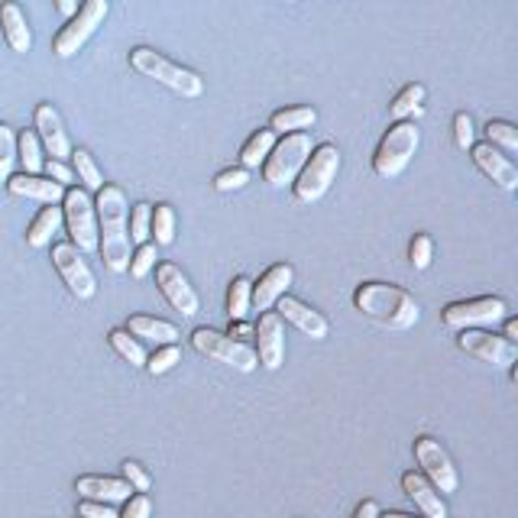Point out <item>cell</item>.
Wrapping results in <instances>:
<instances>
[{
  "instance_id": "c3c4849f",
  "label": "cell",
  "mask_w": 518,
  "mask_h": 518,
  "mask_svg": "<svg viewBox=\"0 0 518 518\" xmlns=\"http://www.w3.org/2000/svg\"><path fill=\"white\" fill-rule=\"evenodd\" d=\"M503 341L515 344L518 347V321L515 318H505V334H503Z\"/></svg>"
},
{
  "instance_id": "7402d4cb",
  "label": "cell",
  "mask_w": 518,
  "mask_h": 518,
  "mask_svg": "<svg viewBox=\"0 0 518 518\" xmlns=\"http://www.w3.org/2000/svg\"><path fill=\"white\" fill-rule=\"evenodd\" d=\"M7 188L16 198H33L45 207H59L62 198H65V188L49 182L45 175H10Z\"/></svg>"
},
{
  "instance_id": "277c9868",
  "label": "cell",
  "mask_w": 518,
  "mask_h": 518,
  "mask_svg": "<svg viewBox=\"0 0 518 518\" xmlns=\"http://www.w3.org/2000/svg\"><path fill=\"white\" fill-rule=\"evenodd\" d=\"M418 143H422V134H418L414 120L393 124L376 146L373 172H376L379 178H399L402 172L408 169V163H412V155L418 153Z\"/></svg>"
},
{
  "instance_id": "6da1fadb",
  "label": "cell",
  "mask_w": 518,
  "mask_h": 518,
  "mask_svg": "<svg viewBox=\"0 0 518 518\" xmlns=\"http://www.w3.org/2000/svg\"><path fill=\"white\" fill-rule=\"evenodd\" d=\"M95 214H97V253H101V263L111 273H126L130 269V256H134V246H130V234H126L130 207H126L124 188L104 185L95 198Z\"/></svg>"
},
{
  "instance_id": "d4e9b609",
  "label": "cell",
  "mask_w": 518,
  "mask_h": 518,
  "mask_svg": "<svg viewBox=\"0 0 518 518\" xmlns=\"http://www.w3.org/2000/svg\"><path fill=\"white\" fill-rule=\"evenodd\" d=\"M318 124V111L314 107H285V111H275L269 120V130L273 134H304L311 126Z\"/></svg>"
},
{
  "instance_id": "74e56055",
  "label": "cell",
  "mask_w": 518,
  "mask_h": 518,
  "mask_svg": "<svg viewBox=\"0 0 518 518\" xmlns=\"http://www.w3.org/2000/svg\"><path fill=\"white\" fill-rule=\"evenodd\" d=\"M431 259H434V240L428 237V234H414L412 246H408V263H412V269H428Z\"/></svg>"
},
{
  "instance_id": "bcb514c9",
  "label": "cell",
  "mask_w": 518,
  "mask_h": 518,
  "mask_svg": "<svg viewBox=\"0 0 518 518\" xmlns=\"http://www.w3.org/2000/svg\"><path fill=\"white\" fill-rule=\"evenodd\" d=\"M253 324H246V321H230V331H227V337L230 341H237V344H250L253 341Z\"/></svg>"
},
{
  "instance_id": "9c48e42d",
  "label": "cell",
  "mask_w": 518,
  "mask_h": 518,
  "mask_svg": "<svg viewBox=\"0 0 518 518\" xmlns=\"http://www.w3.org/2000/svg\"><path fill=\"white\" fill-rule=\"evenodd\" d=\"M107 10H111L107 0H85L82 7H78V14H75L72 20L55 33V39H52V52H55L59 59H72L75 52L82 49V45L97 33V26L104 23Z\"/></svg>"
},
{
  "instance_id": "ab89813d",
  "label": "cell",
  "mask_w": 518,
  "mask_h": 518,
  "mask_svg": "<svg viewBox=\"0 0 518 518\" xmlns=\"http://www.w3.org/2000/svg\"><path fill=\"white\" fill-rule=\"evenodd\" d=\"M120 470H124V483L134 489V493L146 496L149 489H153V476H149L146 466H140L136 460H124V466H120Z\"/></svg>"
},
{
  "instance_id": "ac0fdd59",
  "label": "cell",
  "mask_w": 518,
  "mask_h": 518,
  "mask_svg": "<svg viewBox=\"0 0 518 518\" xmlns=\"http://www.w3.org/2000/svg\"><path fill=\"white\" fill-rule=\"evenodd\" d=\"M275 308H279L275 314H279L282 321L295 324L304 337H311V341H324L327 334H331V324H327L324 314H321V311H314V308H308V304L298 302V298L282 295L279 302H275Z\"/></svg>"
},
{
  "instance_id": "f907efd6",
  "label": "cell",
  "mask_w": 518,
  "mask_h": 518,
  "mask_svg": "<svg viewBox=\"0 0 518 518\" xmlns=\"http://www.w3.org/2000/svg\"><path fill=\"white\" fill-rule=\"evenodd\" d=\"M379 518H414L408 512H379Z\"/></svg>"
},
{
  "instance_id": "f1b7e54d",
  "label": "cell",
  "mask_w": 518,
  "mask_h": 518,
  "mask_svg": "<svg viewBox=\"0 0 518 518\" xmlns=\"http://www.w3.org/2000/svg\"><path fill=\"white\" fill-rule=\"evenodd\" d=\"M16 159L23 163V175H43V146H39L36 134L33 130H23L20 136H16Z\"/></svg>"
},
{
  "instance_id": "681fc988",
  "label": "cell",
  "mask_w": 518,
  "mask_h": 518,
  "mask_svg": "<svg viewBox=\"0 0 518 518\" xmlns=\"http://www.w3.org/2000/svg\"><path fill=\"white\" fill-rule=\"evenodd\" d=\"M78 7H82V4H75V0H59V4H55V10H59L62 16H68V20L78 14Z\"/></svg>"
},
{
  "instance_id": "e0dca14e",
  "label": "cell",
  "mask_w": 518,
  "mask_h": 518,
  "mask_svg": "<svg viewBox=\"0 0 518 518\" xmlns=\"http://www.w3.org/2000/svg\"><path fill=\"white\" fill-rule=\"evenodd\" d=\"M295 279V269L289 263H275L266 273L259 275V282H253V295H250V311H273L275 302L282 295H289V285Z\"/></svg>"
},
{
  "instance_id": "cb8c5ba5",
  "label": "cell",
  "mask_w": 518,
  "mask_h": 518,
  "mask_svg": "<svg viewBox=\"0 0 518 518\" xmlns=\"http://www.w3.org/2000/svg\"><path fill=\"white\" fill-rule=\"evenodd\" d=\"M124 331L134 334V337H146V341L159 344V347H169V344L178 341L175 324H169V321L163 318H149V314H134V318L126 321Z\"/></svg>"
},
{
  "instance_id": "7dc6e473",
  "label": "cell",
  "mask_w": 518,
  "mask_h": 518,
  "mask_svg": "<svg viewBox=\"0 0 518 518\" xmlns=\"http://www.w3.org/2000/svg\"><path fill=\"white\" fill-rule=\"evenodd\" d=\"M354 518H379V505L373 503V499H363V503L356 505Z\"/></svg>"
},
{
  "instance_id": "e575fe53",
  "label": "cell",
  "mask_w": 518,
  "mask_h": 518,
  "mask_svg": "<svg viewBox=\"0 0 518 518\" xmlns=\"http://www.w3.org/2000/svg\"><path fill=\"white\" fill-rule=\"evenodd\" d=\"M149 224H153V204L140 201L134 207V214L126 217V234H130V246L149 244Z\"/></svg>"
},
{
  "instance_id": "d590c367",
  "label": "cell",
  "mask_w": 518,
  "mask_h": 518,
  "mask_svg": "<svg viewBox=\"0 0 518 518\" xmlns=\"http://www.w3.org/2000/svg\"><path fill=\"white\" fill-rule=\"evenodd\" d=\"M16 165V134L14 126L0 124V185H7Z\"/></svg>"
},
{
  "instance_id": "7a4b0ae2",
  "label": "cell",
  "mask_w": 518,
  "mask_h": 518,
  "mask_svg": "<svg viewBox=\"0 0 518 518\" xmlns=\"http://www.w3.org/2000/svg\"><path fill=\"white\" fill-rule=\"evenodd\" d=\"M354 304L356 311H363L366 318L389 327V331H408L422 318V308H418L412 292L399 289V285H385V282H363V285H356Z\"/></svg>"
},
{
  "instance_id": "8992f818",
  "label": "cell",
  "mask_w": 518,
  "mask_h": 518,
  "mask_svg": "<svg viewBox=\"0 0 518 518\" xmlns=\"http://www.w3.org/2000/svg\"><path fill=\"white\" fill-rule=\"evenodd\" d=\"M311 153H314V146H311L308 134L282 136V140H275L273 153H269L266 163H263V178H266L273 188L292 185V182L298 178V172L304 169V163H308Z\"/></svg>"
},
{
  "instance_id": "4dcf8cb0",
  "label": "cell",
  "mask_w": 518,
  "mask_h": 518,
  "mask_svg": "<svg viewBox=\"0 0 518 518\" xmlns=\"http://www.w3.org/2000/svg\"><path fill=\"white\" fill-rule=\"evenodd\" d=\"M250 295H253V282L246 279V275H237V279L230 282V289H227L230 321H246V314H250Z\"/></svg>"
},
{
  "instance_id": "44dd1931",
  "label": "cell",
  "mask_w": 518,
  "mask_h": 518,
  "mask_svg": "<svg viewBox=\"0 0 518 518\" xmlns=\"http://www.w3.org/2000/svg\"><path fill=\"white\" fill-rule=\"evenodd\" d=\"M75 489H78V496L88 499V503H104V505L126 503L130 493H134L124 480H114V476H78Z\"/></svg>"
},
{
  "instance_id": "83f0119b",
  "label": "cell",
  "mask_w": 518,
  "mask_h": 518,
  "mask_svg": "<svg viewBox=\"0 0 518 518\" xmlns=\"http://www.w3.org/2000/svg\"><path fill=\"white\" fill-rule=\"evenodd\" d=\"M422 101H424V85H418V82L405 85V88L393 97V104H389V117H393L395 124L422 117V111H424Z\"/></svg>"
},
{
  "instance_id": "4316f807",
  "label": "cell",
  "mask_w": 518,
  "mask_h": 518,
  "mask_svg": "<svg viewBox=\"0 0 518 518\" xmlns=\"http://www.w3.org/2000/svg\"><path fill=\"white\" fill-rule=\"evenodd\" d=\"M275 140L279 136L269 130V126H263V130H256V134L250 136V140L244 143V149H240V169H259V165L266 163V155L273 153Z\"/></svg>"
},
{
  "instance_id": "5bb4252c",
  "label": "cell",
  "mask_w": 518,
  "mask_h": 518,
  "mask_svg": "<svg viewBox=\"0 0 518 518\" xmlns=\"http://www.w3.org/2000/svg\"><path fill=\"white\" fill-rule=\"evenodd\" d=\"M153 273H155V285H159L163 298L178 311V314H182V318H192V314H198V308H201L198 292L192 289L188 275L182 273L175 263H159Z\"/></svg>"
},
{
  "instance_id": "52a82bcc",
  "label": "cell",
  "mask_w": 518,
  "mask_h": 518,
  "mask_svg": "<svg viewBox=\"0 0 518 518\" xmlns=\"http://www.w3.org/2000/svg\"><path fill=\"white\" fill-rule=\"evenodd\" d=\"M505 311L509 304L496 295H483V298H463V302H451L441 311V321L451 331H483V327H493L499 321H505Z\"/></svg>"
},
{
  "instance_id": "ba28073f",
  "label": "cell",
  "mask_w": 518,
  "mask_h": 518,
  "mask_svg": "<svg viewBox=\"0 0 518 518\" xmlns=\"http://www.w3.org/2000/svg\"><path fill=\"white\" fill-rule=\"evenodd\" d=\"M62 224L72 234V246L78 253H95L97 250V214L95 201L85 188H65L62 198Z\"/></svg>"
},
{
  "instance_id": "f6af8a7d",
  "label": "cell",
  "mask_w": 518,
  "mask_h": 518,
  "mask_svg": "<svg viewBox=\"0 0 518 518\" xmlns=\"http://www.w3.org/2000/svg\"><path fill=\"white\" fill-rule=\"evenodd\" d=\"M120 512H114V505H104V503H88L85 499L82 505H78V518H117Z\"/></svg>"
},
{
  "instance_id": "3957f363",
  "label": "cell",
  "mask_w": 518,
  "mask_h": 518,
  "mask_svg": "<svg viewBox=\"0 0 518 518\" xmlns=\"http://www.w3.org/2000/svg\"><path fill=\"white\" fill-rule=\"evenodd\" d=\"M130 68L140 72L143 78H153V82L165 85V88L175 91V95H182V97L204 95V78H201L198 72L175 65L172 59H165L163 52L149 49V45H136V49L130 52Z\"/></svg>"
},
{
  "instance_id": "ee69618b",
  "label": "cell",
  "mask_w": 518,
  "mask_h": 518,
  "mask_svg": "<svg viewBox=\"0 0 518 518\" xmlns=\"http://www.w3.org/2000/svg\"><path fill=\"white\" fill-rule=\"evenodd\" d=\"M153 515V503H149V496H130L124 505V512H120L117 518H149Z\"/></svg>"
},
{
  "instance_id": "30bf717a",
  "label": "cell",
  "mask_w": 518,
  "mask_h": 518,
  "mask_svg": "<svg viewBox=\"0 0 518 518\" xmlns=\"http://www.w3.org/2000/svg\"><path fill=\"white\" fill-rule=\"evenodd\" d=\"M192 347L198 350L201 356H207V360L227 363V366H234V370L240 373H253L259 366L256 350H253L250 344L230 341L227 334L211 331V327H198V331L192 334Z\"/></svg>"
},
{
  "instance_id": "7bdbcfd3",
  "label": "cell",
  "mask_w": 518,
  "mask_h": 518,
  "mask_svg": "<svg viewBox=\"0 0 518 518\" xmlns=\"http://www.w3.org/2000/svg\"><path fill=\"white\" fill-rule=\"evenodd\" d=\"M43 172H45V178L49 182H55V185H72L75 182V172H72V165L68 163H55V159H45V165H43Z\"/></svg>"
},
{
  "instance_id": "60d3db41",
  "label": "cell",
  "mask_w": 518,
  "mask_h": 518,
  "mask_svg": "<svg viewBox=\"0 0 518 518\" xmlns=\"http://www.w3.org/2000/svg\"><path fill=\"white\" fill-rule=\"evenodd\" d=\"M453 143H457V149H463V153H470L476 143V126H473V117L466 111H460L457 117H453Z\"/></svg>"
},
{
  "instance_id": "4fadbf2b",
  "label": "cell",
  "mask_w": 518,
  "mask_h": 518,
  "mask_svg": "<svg viewBox=\"0 0 518 518\" xmlns=\"http://www.w3.org/2000/svg\"><path fill=\"white\" fill-rule=\"evenodd\" d=\"M457 347L463 350L466 356H476L480 363H489L493 370L518 363L515 344L503 341V337H496V334H489V331H460Z\"/></svg>"
},
{
  "instance_id": "7c38bea8",
  "label": "cell",
  "mask_w": 518,
  "mask_h": 518,
  "mask_svg": "<svg viewBox=\"0 0 518 518\" xmlns=\"http://www.w3.org/2000/svg\"><path fill=\"white\" fill-rule=\"evenodd\" d=\"M52 263H55L62 282H65L68 292H72L78 302H88V298H95L97 279H95V273L88 269V263L82 259V253L75 250L72 244H55V246H52Z\"/></svg>"
},
{
  "instance_id": "f35d334b",
  "label": "cell",
  "mask_w": 518,
  "mask_h": 518,
  "mask_svg": "<svg viewBox=\"0 0 518 518\" xmlns=\"http://www.w3.org/2000/svg\"><path fill=\"white\" fill-rule=\"evenodd\" d=\"M155 244H143V246H136V253L134 256H130V269H126V273L134 275L136 282L140 279H146L149 273H153L155 269Z\"/></svg>"
},
{
  "instance_id": "5b68a950",
  "label": "cell",
  "mask_w": 518,
  "mask_h": 518,
  "mask_svg": "<svg viewBox=\"0 0 518 518\" xmlns=\"http://www.w3.org/2000/svg\"><path fill=\"white\" fill-rule=\"evenodd\" d=\"M337 169H341V153L331 143H321L314 146V153L308 155L304 169L298 172V178L292 182V192L302 204H314L321 201L327 192H331L334 178H337Z\"/></svg>"
},
{
  "instance_id": "2e32d148",
  "label": "cell",
  "mask_w": 518,
  "mask_h": 518,
  "mask_svg": "<svg viewBox=\"0 0 518 518\" xmlns=\"http://www.w3.org/2000/svg\"><path fill=\"white\" fill-rule=\"evenodd\" d=\"M36 140L43 146V153H49L55 163H65L72 159V143H68V134L65 126H62V117L59 111L52 107V104H39L36 107Z\"/></svg>"
},
{
  "instance_id": "8fae6325",
  "label": "cell",
  "mask_w": 518,
  "mask_h": 518,
  "mask_svg": "<svg viewBox=\"0 0 518 518\" xmlns=\"http://www.w3.org/2000/svg\"><path fill=\"white\" fill-rule=\"evenodd\" d=\"M414 460L422 466L418 473H422L437 493H457V486H460L457 466L451 463L447 451L437 444L434 437H428V434L414 437Z\"/></svg>"
},
{
  "instance_id": "8d00e7d4",
  "label": "cell",
  "mask_w": 518,
  "mask_h": 518,
  "mask_svg": "<svg viewBox=\"0 0 518 518\" xmlns=\"http://www.w3.org/2000/svg\"><path fill=\"white\" fill-rule=\"evenodd\" d=\"M175 363H182V350H178V344H169V347H159L153 356H146V370L149 376H163Z\"/></svg>"
},
{
  "instance_id": "d6a6232c",
  "label": "cell",
  "mask_w": 518,
  "mask_h": 518,
  "mask_svg": "<svg viewBox=\"0 0 518 518\" xmlns=\"http://www.w3.org/2000/svg\"><path fill=\"white\" fill-rule=\"evenodd\" d=\"M486 143H489V146L503 149V155L509 159V155L518 153V130L512 124H505V120H489V124H486Z\"/></svg>"
},
{
  "instance_id": "f546056e",
  "label": "cell",
  "mask_w": 518,
  "mask_h": 518,
  "mask_svg": "<svg viewBox=\"0 0 518 518\" xmlns=\"http://www.w3.org/2000/svg\"><path fill=\"white\" fill-rule=\"evenodd\" d=\"M72 172L78 175V182L85 185V192H101L104 188V175H101L95 155H91L88 149H72Z\"/></svg>"
},
{
  "instance_id": "ffe728a7",
  "label": "cell",
  "mask_w": 518,
  "mask_h": 518,
  "mask_svg": "<svg viewBox=\"0 0 518 518\" xmlns=\"http://www.w3.org/2000/svg\"><path fill=\"white\" fill-rule=\"evenodd\" d=\"M402 489H405V496L414 503V509L422 512V518H447V505L441 499V493L418 470H408L402 476Z\"/></svg>"
},
{
  "instance_id": "836d02e7",
  "label": "cell",
  "mask_w": 518,
  "mask_h": 518,
  "mask_svg": "<svg viewBox=\"0 0 518 518\" xmlns=\"http://www.w3.org/2000/svg\"><path fill=\"white\" fill-rule=\"evenodd\" d=\"M107 341H111V347L117 350V354L124 356L130 366H146V350H143L140 341H136V337H130L124 327H114V331L107 334Z\"/></svg>"
},
{
  "instance_id": "603a6c76",
  "label": "cell",
  "mask_w": 518,
  "mask_h": 518,
  "mask_svg": "<svg viewBox=\"0 0 518 518\" xmlns=\"http://www.w3.org/2000/svg\"><path fill=\"white\" fill-rule=\"evenodd\" d=\"M0 30L4 39L14 52H30L33 49V33L26 26V16L16 4H0Z\"/></svg>"
},
{
  "instance_id": "d6986e66",
  "label": "cell",
  "mask_w": 518,
  "mask_h": 518,
  "mask_svg": "<svg viewBox=\"0 0 518 518\" xmlns=\"http://www.w3.org/2000/svg\"><path fill=\"white\" fill-rule=\"evenodd\" d=\"M470 155H473L476 169L483 172L486 178H493L503 192H515L518 188V169L512 159H505L503 153H499L496 146H489V143H473V149H470Z\"/></svg>"
},
{
  "instance_id": "9a60e30c",
  "label": "cell",
  "mask_w": 518,
  "mask_h": 518,
  "mask_svg": "<svg viewBox=\"0 0 518 518\" xmlns=\"http://www.w3.org/2000/svg\"><path fill=\"white\" fill-rule=\"evenodd\" d=\"M253 337H256V360L263 370L275 373L285 363V321L275 314V311H266L259 314V324L253 327Z\"/></svg>"
},
{
  "instance_id": "b9f144b4",
  "label": "cell",
  "mask_w": 518,
  "mask_h": 518,
  "mask_svg": "<svg viewBox=\"0 0 518 518\" xmlns=\"http://www.w3.org/2000/svg\"><path fill=\"white\" fill-rule=\"evenodd\" d=\"M250 185V172L234 165V169H224L221 175H214V188L217 192H240V188Z\"/></svg>"
},
{
  "instance_id": "1f68e13d",
  "label": "cell",
  "mask_w": 518,
  "mask_h": 518,
  "mask_svg": "<svg viewBox=\"0 0 518 518\" xmlns=\"http://www.w3.org/2000/svg\"><path fill=\"white\" fill-rule=\"evenodd\" d=\"M149 237H155V246H172V244H175V211H172V204H155L153 207Z\"/></svg>"
},
{
  "instance_id": "484cf974",
  "label": "cell",
  "mask_w": 518,
  "mask_h": 518,
  "mask_svg": "<svg viewBox=\"0 0 518 518\" xmlns=\"http://www.w3.org/2000/svg\"><path fill=\"white\" fill-rule=\"evenodd\" d=\"M59 227H62V207H43L36 214V221L30 224V230H26V244L33 250H43L59 234Z\"/></svg>"
}]
</instances>
